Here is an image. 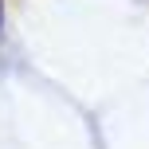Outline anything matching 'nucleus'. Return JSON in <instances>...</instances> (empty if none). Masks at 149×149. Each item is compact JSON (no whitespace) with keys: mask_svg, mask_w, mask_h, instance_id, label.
I'll return each instance as SVG.
<instances>
[{"mask_svg":"<svg viewBox=\"0 0 149 149\" xmlns=\"http://www.w3.org/2000/svg\"><path fill=\"white\" fill-rule=\"evenodd\" d=\"M0 20H4V8H0Z\"/></svg>","mask_w":149,"mask_h":149,"instance_id":"1","label":"nucleus"}]
</instances>
